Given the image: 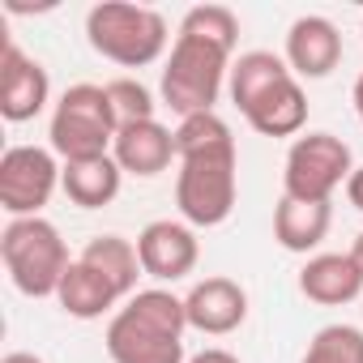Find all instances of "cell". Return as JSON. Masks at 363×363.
I'll list each match as a JSON object with an SVG mask.
<instances>
[{
  "instance_id": "1",
  "label": "cell",
  "mask_w": 363,
  "mask_h": 363,
  "mask_svg": "<svg viewBox=\"0 0 363 363\" xmlns=\"http://www.w3.org/2000/svg\"><path fill=\"white\" fill-rule=\"evenodd\" d=\"M175 206L189 227H223L235 210V137L218 111L189 116L175 128Z\"/></svg>"
},
{
  "instance_id": "2",
  "label": "cell",
  "mask_w": 363,
  "mask_h": 363,
  "mask_svg": "<svg viewBox=\"0 0 363 363\" xmlns=\"http://www.w3.org/2000/svg\"><path fill=\"white\" fill-rule=\"evenodd\" d=\"M184 329L189 312L162 286L137 291L107 325L111 363H184Z\"/></svg>"
},
{
  "instance_id": "3",
  "label": "cell",
  "mask_w": 363,
  "mask_h": 363,
  "mask_svg": "<svg viewBox=\"0 0 363 363\" xmlns=\"http://www.w3.org/2000/svg\"><path fill=\"white\" fill-rule=\"evenodd\" d=\"M231 52L235 48H227L218 39L179 30L175 43H171L167 69H162V103L179 120L214 111L223 86L231 82Z\"/></svg>"
},
{
  "instance_id": "4",
  "label": "cell",
  "mask_w": 363,
  "mask_h": 363,
  "mask_svg": "<svg viewBox=\"0 0 363 363\" xmlns=\"http://www.w3.org/2000/svg\"><path fill=\"white\" fill-rule=\"evenodd\" d=\"M86 39L103 60L120 69H145L167 52V18L150 5L103 0L86 13Z\"/></svg>"
},
{
  "instance_id": "5",
  "label": "cell",
  "mask_w": 363,
  "mask_h": 363,
  "mask_svg": "<svg viewBox=\"0 0 363 363\" xmlns=\"http://www.w3.org/2000/svg\"><path fill=\"white\" fill-rule=\"evenodd\" d=\"M0 261H5L13 286L30 299H48L60 291V278L69 274V244L48 218H9L0 231Z\"/></svg>"
},
{
  "instance_id": "6",
  "label": "cell",
  "mask_w": 363,
  "mask_h": 363,
  "mask_svg": "<svg viewBox=\"0 0 363 363\" xmlns=\"http://www.w3.org/2000/svg\"><path fill=\"white\" fill-rule=\"evenodd\" d=\"M116 133H120V120L107 99V86H94V82L69 86L60 94V103L52 111V128H48L52 150L65 162H86V158L111 154Z\"/></svg>"
},
{
  "instance_id": "7",
  "label": "cell",
  "mask_w": 363,
  "mask_h": 363,
  "mask_svg": "<svg viewBox=\"0 0 363 363\" xmlns=\"http://www.w3.org/2000/svg\"><path fill=\"white\" fill-rule=\"evenodd\" d=\"M354 171L350 145L333 133H308L295 137L286 150V171H282V197L295 201H333L337 189H346V179Z\"/></svg>"
},
{
  "instance_id": "8",
  "label": "cell",
  "mask_w": 363,
  "mask_h": 363,
  "mask_svg": "<svg viewBox=\"0 0 363 363\" xmlns=\"http://www.w3.org/2000/svg\"><path fill=\"white\" fill-rule=\"evenodd\" d=\"M65 167L56 162V150L43 145H9L0 154V210L9 218H39V210L52 201Z\"/></svg>"
},
{
  "instance_id": "9",
  "label": "cell",
  "mask_w": 363,
  "mask_h": 363,
  "mask_svg": "<svg viewBox=\"0 0 363 363\" xmlns=\"http://www.w3.org/2000/svg\"><path fill=\"white\" fill-rule=\"evenodd\" d=\"M137 257H141V269L158 282H179L197 269V257H201V244H197V231L189 223H171V218H154L141 235H137Z\"/></svg>"
},
{
  "instance_id": "10",
  "label": "cell",
  "mask_w": 363,
  "mask_h": 363,
  "mask_svg": "<svg viewBox=\"0 0 363 363\" xmlns=\"http://www.w3.org/2000/svg\"><path fill=\"white\" fill-rule=\"evenodd\" d=\"M52 99V82L48 69L26 56L18 43H5V60H0V116L9 124H26L35 120Z\"/></svg>"
},
{
  "instance_id": "11",
  "label": "cell",
  "mask_w": 363,
  "mask_h": 363,
  "mask_svg": "<svg viewBox=\"0 0 363 363\" xmlns=\"http://www.w3.org/2000/svg\"><path fill=\"white\" fill-rule=\"evenodd\" d=\"M184 312H189V329H201L210 337L235 333L248 320V291L235 278H201L189 295H184Z\"/></svg>"
},
{
  "instance_id": "12",
  "label": "cell",
  "mask_w": 363,
  "mask_h": 363,
  "mask_svg": "<svg viewBox=\"0 0 363 363\" xmlns=\"http://www.w3.org/2000/svg\"><path fill=\"white\" fill-rule=\"evenodd\" d=\"M342 60V35L329 18H295L291 30H286V65L295 77H308V82H320L337 69Z\"/></svg>"
},
{
  "instance_id": "13",
  "label": "cell",
  "mask_w": 363,
  "mask_h": 363,
  "mask_svg": "<svg viewBox=\"0 0 363 363\" xmlns=\"http://www.w3.org/2000/svg\"><path fill=\"white\" fill-rule=\"evenodd\" d=\"M240 116L261 133V137H299L308 124V94L299 86L295 73L278 77L274 86H265L252 103L240 107Z\"/></svg>"
},
{
  "instance_id": "14",
  "label": "cell",
  "mask_w": 363,
  "mask_h": 363,
  "mask_svg": "<svg viewBox=\"0 0 363 363\" xmlns=\"http://www.w3.org/2000/svg\"><path fill=\"white\" fill-rule=\"evenodd\" d=\"M111 158L120 162L124 175H141V179H154L158 171L171 167L175 158V133L158 120H137V124H120L116 133V145H111Z\"/></svg>"
},
{
  "instance_id": "15",
  "label": "cell",
  "mask_w": 363,
  "mask_h": 363,
  "mask_svg": "<svg viewBox=\"0 0 363 363\" xmlns=\"http://www.w3.org/2000/svg\"><path fill=\"white\" fill-rule=\"evenodd\" d=\"M299 291L320 308H342V303L363 299V269L350 252H320L303 261Z\"/></svg>"
},
{
  "instance_id": "16",
  "label": "cell",
  "mask_w": 363,
  "mask_h": 363,
  "mask_svg": "<svg viewBox=\"0 0 363 363\" xmlns=\"http://www.w3.org/2000/svg\"><path fill=\"white\" fill-rule=\"evenodd\" d=\"M329 223H333V206L329 201H295V197H282L278 210H274V240L286 252H312L329 235Z\"/></svg>"
},
{
  "instance_id": "17",
  "label": "cell",
  "mask_w": 363,
  "mask_h": 363,
  "mask_svg": "<svg viewBox=\"0 0 363 363\" xmlns=\"http://www.w3.org/2000/svg\"><path fill=\"white\" fill-rule=\"evenodd\" d=\"M120 179H124L120 162L111 154H103V158H86V162H65L60 189H65V197L73 206L103 210V206H111L120 197Z\"/></svg>"
},
{
  "instance_id": "18",
  "label": "cell",
  "mask_w": 363,
  "mask_h": 363,
  "mask_svg": "<svg viewBox=\"0 0 363 363\" xmlns=\"http://www.w3.org/2000/svg\"><path fill=\"white\" fill-rule=\"evenodd\" d=\"M120 299H124V295H120L99 269H90L82 257L69 265V274L60 278V291H56V303H60L69 316H77V320H99V316L111 312Z\"/></svg>"
},
{
  "instance_id": "19",
  "label": "cell",
  "mask_w": 363,
  "mask_h": 363,
  "mask_svg": "<svg viewBox=\"0 0 363 363\" xmlns=\"http://www.w3.org/2000/svg\"><path fill=\"white\" fill-rule=\"evenodd\" d=\"M82 261H86L90 269H99L124 299L137 295V278L145 274V269H141V257H137V244L124 240V235H94V240L86 244Z\"/></svg>"
},
{
  "instance_id": "20",
  "label": "cell",
  "mask_w": 363,
  "mask_h": 363,
  "mask_svg": "<svg viewBox=\"0 0 363 363\" xmlns=\"http://www.w3.org/2000/svg\"><path fill=\"white\" fill-rule=\"evenodd\" d=\"M303 363H363V329H354V325H325L308 342Z\"/></svg>"
},
{
  "instance_id": "21",
  "label": "cell",
  "mask_w": 363,
  "mask_h": 363,
  "mask_svg": "<svg viewBox=\"0 0 363 363\" xmlns=\"http://www.w3.org/2000/svg\"><path fill=\"white\" fill-rule=\"evenodd\" d=\"M179 30H193V35H206V39H218L227 48H235L240 39V22L227 5H197L184 13V22H179Z\"/></svg>"
},
{
  "instance_id": "22",
  "label": "cell",
  "mask_w": 363,
  "mask_h": 363,
  "mask_svg": "<svg viewBox=\"0 0 363 363\" xmlns=\"http://www.w3.org/2000/svg\"><path fill=\"white\" fill-rule=\"evenodd\" d=\"M107 99H111L120 124L154 120V94H150L137 77H116V82H107Z\"/></svg>"
},
{
  "instance_id": "23",
  "label": "cell",
  "mask_w": 363,
  "mask_h": 363,
  "mask_svg": "<svg viewBox=\"0 0 363 363\" xmlns=\"http://www.w3.org/2000/svg\"><path fill=\"white\" fill-rule=\"evenodd\" d=\"M346 201L363 214V167H354V171H350V179H346Z\"/></svg>"
},
{
  "instance_id": "24",
  "label": "cell",
  "mask_w": 363,
  "mask_h": 363,
  "mask_svg": "<svg viewBox=\"0 0 363 363\" xmlns=\"http://www.w3.org/2000/svg\"><path fill=\"white\" fill-rule=\"evenodd\" d=\"M189 363H240L231 350H223V346H210V350H201V354H193Z\"/></svg>"
},
{
  "instance_id": "25",
  "label": "cell",
  "mask_w": 363,
  "mask_h": 363,
  "mask_svg": "<svg viewBox=\"0 0 363 363\" xmlns=\"http://www.w3.org/2000/svg\"><path fill=\"white\" fill-rule=\"evenodd\" d=\"M0 363H43V359H39V354H30V350H9Z\"/></svg>"
},
{
  "instance_id": "26",
  "label": "cell",
  "mask_w": 363,
  "mask_h": 363,
  "mask_svg": "<svg viewBox=\"0 0 363 363\" xmlns=\"http://www.w3.org/2000/svg\"><path fill=\"white\" fill-rule=\"evenodd\" d=\"M350 99H354V116L363 120V73L354 77V90H350Z\"/></svg>"
},
{
  "instance_id": "27",
  "label": "cell",
  "mask_w": 363,
  "mask_h": 363,
  "mask_svg": "<svg viewBox=\"0 0 363 363\" xmlns=\"http://www.w3.org/2000/svg\"><path fill=\"white\" fill-rule=\"evenodd\" d=\"M350 257L359 261V269H363V231H359V240H354V248H350Z\"/></svg>"
}]
</instances>
